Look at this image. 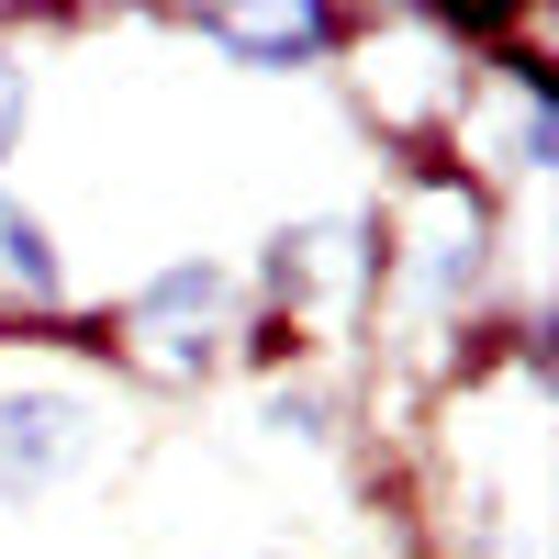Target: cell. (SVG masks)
I'll use <instances>...</instances> for the list:
<instances>
[{
  "instance_id": "cell-1",
  "label": "cell",
  "mask_w": 559,
  "mask_h": 559,
  "mask_svg": "<svg viewBox=\"0 0 559 559\" xmlns=\"http://www.w3.org/2000/svg\"><path fill=\"white\" fill-rule=\"evenodd\" d=\"M90 448H102V426H90V392L68 381H23L0 392V503H45L68 471H90Z\"/></svg>"
},
{
  "instance_id": "cell-2",
  "label": "cell",
  "mask_w": 559,
  "mask_h": 559,
  "mask_svg": "<svg viewBox=\"0 0 559 559\" xmlns=\"http://www.w3.org/2000/svg\"><path fill=\"white\" fill-rule=\"evenodd\" d=\"M247 559H292V548H247Z\"/></svg>"
}]
</instances>
